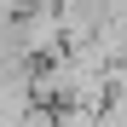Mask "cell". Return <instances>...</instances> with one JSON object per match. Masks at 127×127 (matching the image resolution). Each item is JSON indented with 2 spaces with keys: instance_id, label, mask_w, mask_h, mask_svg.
Here are the masks:
<instances>
[{
  "instance_id": "6da1fadb",
  "label": "cell",
  "mask_w": 127,
  "mask_h": 127,
  "mask_svg": "<svg viewBox=\"0 0 127 127\" xmlns=\"http://www.w3.org/2000/svg\"><path fill=\"white\" fill-rule=\"evenodd\" d=\"M58 127H104V104H52Z\"/></svg>"
}]
</instances>
